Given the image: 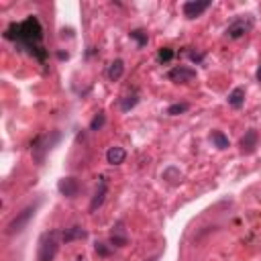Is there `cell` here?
Listing matches in <instances>:
<instances>
[{
    "label": "cell",
    "instance_id": "cell-1",
    "mask_svg": "<svg viewBox=\"0 0 261 261\" xmlns=\"http://www.w3.org/2000/svg\"><path fill=\"white\" fill-rule=\"evenodd\" d=\"M41 25L39 21L35 19V16H29L27 21L19 23V25H12L8 31H6V39H14V41H19L23 43L29 51H31V55H35L39 61H41V55L37 53L41 47Z\"/></svg>",
    "mask_w": 261,
    "mask_h": 261
},
{
    "label": "cell",
    "instance_id": "cell-2",
    "mask_svg": "<svg viewBox=\"0 0 261 261\" xmlns=\"http://www.w3.org/2000/svg\"><path fill=\"white\" fill-rule=\"evenodd\" d=\"M63 243V233L59 231H51L41 237V245H39V261H53V257L59 251V245Z\"/></svg>",
    "mask_w": 261,
    "mask_h": 261
},
{
    "label": "cell",
    "instance_id": "cell-3",
    "mask_svg": "<svg viewBox=\"0 0 261 261\" xmlns=\"http://www.w3.org/2000/svg\"><path fill=\"white\" fill-rule=\"evenodd\" d=\"M37 208H39V202L29 204L27 208H23V210H21L19 214H16V216L10 220L6 233H8V235H19V233H23V231H25V227L29 224V220L35 216V212H37Z\"/></svg>",
    "mask_w": 261,
    "mask_h": 261
},
{
    "label": "cell",
    "instance_id": "cell-4",
    "mask_svg": "<svg viewBox=\"0 0 261 261\" xmlns=\"http://www.w3.org/2000/svg\"><path fill=\"white\" fill-rule=\"evenodd\" d=\"M57 139H59V135H55L53 139H49V135H39V137L33 141V145H31V153H33L35 161H37V165L43 163L45 153L51 149V145H53V143L57 141Z\"/></svg>",
    "mask_w": 261,
    "mask_h": 261
},
{
    "label": "cell",
    "instance_id": "cell-5",
    "mask_svg": "<svg viewBox=\"0 0 261 261\" xmlns=\"http://www.w3.org/2000/svg\"><path fill=\"white\" fill-rule=\"evenodd\" d=\"M251 29H253V19H251V16H239V19H235L229 25L227 35L231 39H239V37H243V35H247Z\"/></svg>",
    "mask_w": 261,
    "mask_h": 261
},
{
    "label": "cell",
    "instance_id": "cell-6",
    "mask_svg": "<svg viewBox=\"0 0 261 261\" xmlns=\"http://www.w3.org/2000/svg\"><path fill=\"white\" fill-rule=\"evenodd\" d=\"M57 190L65 196V198H76L80 194V182L72 176H67V178H61L59 184H57Z\"/></svg>",
    "mask_w": 261,
    "mask_h": 261
},
{
    "label": "cell",
    "instance_id": "cell-7",
    "mask_svg": "<svg viewBox=\"0 0 261 261\" xmlns=\"http://www.w3.org/2000/svg\"><path fill=\"white\" fill-rule=\"evenodd\" d=\"M167 78L171 82L186 84V82H192L196 78V72H194V69H190V67H186V65H178V67H173L171 72L167 74Z\"/></svg>",
    "mask_w": 261,
    "mask_h": 261
},
{
    "label": "cell",
    "instance_id": "cell-8",
    "mask_svg": "<svg viewBox=\"0 0 261 261\" xmlns=\"http://www.w3.org/2000/svg\"><path fill=\"white\" fill-rule=\"evenodd\" d=\"M106 194H108V180L106 178H100L98 188H96V192L92 196V202H90V212L98 210V208L102 206V202H104V198H106Z\"/></svg>",
    "mask_w": 261,
    "mask_h": 261
},
{
    "label": "cell",
    "instance_id": "cell-9",
    "mask_svg": "<svg viewBox=\"0 0 261 261\" xmlns=\"http://www.w3.org/2000/svg\"><path fill=\"white\" fill-rule=\"evenodd\" d=\"M208 6H210L208 0H190V2L184 4V14L188 19H196V16H200Z\"/></svg>",
    "mask_w": 261,
    "mask_h": 261
},
{
    "label": "cell",
    "instance_id": "cell-10",
    "mask_svg": "<svg viewBox=\"0 0 261 261\" xmlns=\"http://www.w3.org/2000/svg\"><path fill=\"white\" fill-rule=\"evenodd\" d=\"M110 245L112 247H123V245H127V231H125V222L123 220H118L114 227H112Z\"/></svg>",
    "mask_w": 261,
    "mask_h": 261
},
{
    "label": "cell",
    "instance_id": "cell-11",
    "mask_svg": "<svg viewBox=\"0 0 261 261\" xmlns=\"http://www.w3.org/2000/svg\"><path fill=\"white\" fill-rule=\"evenodd\" d=\"M257 141H259V133L255 129H249L245 133V137L241 139V149H243V153H251L257 147Z\"/></svg>",
    "mask_w": 261,
    "mask_h": 261
},
{
    "label": "cell",
    "instance_id": "cell-12",
    "mask_svg": "<svg viewBox=\"0 0 261 261\" xmlns=\"http://www.w3.org/2000/svg\"><path fill=\"white\" fill-rule=\"evenodd\" d=\"M127 159V151L123 149V147H110L108 151H106V161L110 163V165H120Z\"/></svg>",
    "mask_w": 261,
    "mask_h": 261
},
{
    "label": "cell",
    "instance_id": "cell-13",
    "mask_svg": "<svg viewBox=\"0 0 261 261\" xmlns=\"http://www.w3.org/2000/svg\"><path fill=\"white\" fill-rule=\"evenodd\" d=\"M123 74H125V63H123V59H114L110 63V67H108V72H106L108 80L110 82H118L120 78H123Z\"/></svg>",
    "mask_w": 261,
    "mask_h": 261
},
{
    "label": "cell",
    "instance_id": "cell-14",
    "mask_svg": "<svg viewBox=\"0 0 261 261\" xmlns=\"http://www.w3.org/2000/svg\"><path fill=\"white\" fill-rule=\"evenodd\" d=\"M82 239H86V231L82 229V227H69V229H65V233H63V243H72V241H82Z\"/></svg>",
    "mask_w": 261,
    "mask_h": 261
},
{
    "label": "cell",
    "instance_id": "cell-15",
    "mask_svg": "<svg viewBox=\"0 0 261 261\" xmlns=\"http://www.w3.org/2000/svg\"><path fill=\"white\" fill-rule=\"evenodd\" d=\"M243 102H245V88H241V86H237V88L229 94V104L233 108H241Z\"/></svg>",
    "mask_w": 261,
    "mask_h": 261
},
{
    "label": "cell",
    "instance_id": "cell-16",
    "mask_svg": "<svg viewBox=\"0 0 261 261\" xmlns=\"http://www.w3.org/2000/svg\"><path fill=\"white\" fill-rule=\"evenodd\" d=\"M137 102H139V96H137V94L125 96V98H123V102H120V110H123V112H129L131 108H135V106H137Z\"/></svg>",
    "mask_w": 261,
    "mask_h": 261
},
{
    "label": "cell",
    "instance_id": "cell-17",
    "mask_svg": "<svg viewBox=\"0 0 261 261\" xmlns=\"http://www.w3.org/2000/svg\"><path fill=\"white\" fill-rule=\"evenodd\" d=\"M212 141L216 143L218 149H227L229 147V137L224 135V133H220V131H214L212 133Z\"/></svg>",
    "mask_w": 261,
    "mask_h": 261
},
{
    "label": "cell",
    "instance_id": "cell-18",
    "mask_svg": "<svg viewBox=\"0 0 261 261\" xmlns=\"http://www.w3.org/2000/svg\"><path fill=\"white\" fill-rule=\"evenodd\" d=\"M188 108H190L188 102H178V104H171V106L167 108V114H169V116H178V114L186 112Z\"/></svg>",
    "mask_w": 261,
    "mask_h": 261
},
{
    "label": "cell",
    "instance_id": "cell-19",
    "mask_svg": "<svg viewBox=\"0 0 261 261\" xmlns=\"http://www.w3.org/2000/svg\"><path fill=\"white\" fill-rule=\"evenodd\" d=\"M131 39H135L139 47H143V45H147V33L141 29H135V31H131Z\"/></svg>",
    "mask_w": 261,
    "mask_h": 261
},
{
    "label": "cell",
    "instance_id": "cell-20",
    "mask_svg": "<svg viewBox=\"0 0 261 261\" xmlns=\"http://www.w3.org/2000/svg\"><path fill=\"white\" fill-rule=\"evenodd\" d=\"M104 123H106V116H104V112H98L90 123V131H100L104 127Z\"/></svg>",
    "mask_w": 261,
    "mask_h": 261
},
{
    "label": "cell",
    "instance_id": "cell-21",
    "mask_svg": "<svg viewBox=\"0 0 261 261\" xmlns=\"http://www.w3.org/2000/svg\"><path fill=\"white\" fill-rule=\"evenodd\" d=\"M169 178H176V180H180V178H182V173H180L176 167H167V169L163 171V180H167V182H169Z\"/></svg>",
    "mask_w": 261,
    "mask_h": 261
},
{
    "label": "cell",
    "instance_id": "cell-22",
    "mask_svg": "<svg viewBox=\"0 0 261 261\" xmlns=\"http://www.w3.org/2000/svg\"><path fill=\"white\" fill-rule=\"evenodd\" d=\"M96 253L102 257H108L110 255V247H106V243H96Z\"/></svg>",
    "mask_w": 261,
    "mask_h": 261
},
{
    "label": "cell",
    "instance_id": "cell-23",
    "mask_svg": "<svg viewBox=\"0 0 261 261\" xmlns=\"http://www.w3.org/2000/svg\"><path fill=\"white\" fill-rule=\"evenodd\" d=\"M171 57H173V51L171 49H161L159 51V61H163V63H167V61H171Z\"/></svg>",
    "mask_w": 261,
    "mask_h": 261
},
{
    "label": "cell",
    "instance_id": "cell-24",
    "mask_svg": "<svg viewBox=\"0 0 261 261\" xmlns=\"http://www.w3.org/2000/svg\"><path fill=\"white\" fill-rule=\"evenodd\" d=\"M190 59H192L194 63H200L204 59V53H190Z\"/></svg>",
    "mask_w": 261,
    "mask_h": 261
},
{
    "label": "cell",
    "instance_id": "cell-25",
    "mask_svg": "<svg viewBox=\"0 0 261 261\" xmlns=\"http://www.w3.org/2000/svg\"><path fill=\"white\" fill-rule=\"evenodd\" d=\"M255 80H257V82H261V65H259V69H257V74H255Z\"/></svg>",
    "mask_w": 261,
    "mask_h": 261
},
{
    "label": "cell",
    "instance_id": "cell-26",
    "mask_svg": "<svg viewBox=\"0 0 261 261\" xmlns=\"http://www.w3.org/2000/svg\"><path fill=\"white\" fill-rule=\"evenodd\" d=\"M147 261H159V255H153V257H149Z\"/></svg>",
    "mask_w": 261,
    "mask_h": 261
},
{
    "label": "cell",
    "instance_id": "cell-27",
    "mask_svg": "<svg viewBox=\"0 0 261 261\" xmlns=\"http://www.w3.org/2000/svg\"><path fill=\"white\" fill-rule=\"evenodd\" d=\"M78 261H84V259H78Z\"/></svg>",
    "mask_w": 261,
    "mask_h": 261
}]
</instances>
